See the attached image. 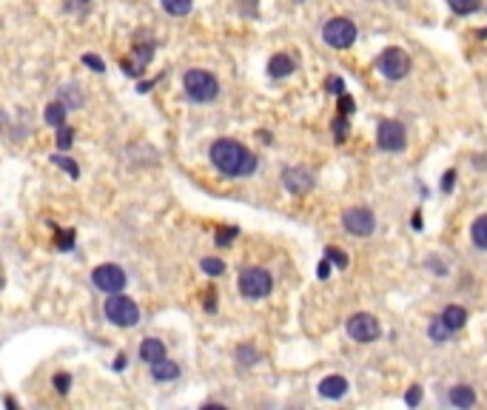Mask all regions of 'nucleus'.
<instances>
[{
  "instance_id": "nucleus-40",
  "label": "nucleus",
  "mask_w": 487,
  "mask_h": 410,
  "mask_svg": "<svg viewBox=\"0 0 487 410\" xmlns=\"http://www.w3.org/2000/svg\"><path fill=\"white\" fill-rule=\"evenodd\" d=\"M422 225H425L422 222V214H413V231H422Z\"/></svg>"
},
{
  "instance_id": "nucleus-16",
  "label": "nucleus",
  "mask_w": 487,
  "mask_h": 410,
  "mask_svg": "<svg viewBox=\"0 0 487 410\" xmlns=\"http://www.w3.org/2000/svg\"><path fill=\"white\" fill-rule=\"evenodd\" d=\"M448 399H451L453 407H473V404H476V393H473V388H467V385H456V388H451Z\"/></svg>"
},
{
  "instance_id": "nucleus-8",
  "label": "nucleus",
  "mask_w": 487,
  "mask_h": 410,
  "mask_svg": "<svg viewBox=\"0 0 487 410\" xmlns=\"http://www.w3.org/2000/svg\"><path fill=\"white\" fill-rule=\"evenodd\" d=\"M92 282H95V288L103 291V294H120L128 285V274L120 265L106 262V265H97L92 271Z\"/></svg>"
},
{
  "instance_id": "nucleus-5",
  "label": "nucleus",
  "mask_w": 487,
  "mask_h": 410,
  "mask_svg": "<svg viewBox=\"0 0 487 410\" xmlns=\"http://www.w3.org/2000/svg\"><path fill=\"white\" fill-rule=\"evenodd\" d=\"M345 327H348V337L359 345H371L382 337V325L373 313H353Z\"/></svg>"
},
{
  "instance_id": "nucleus-27",
  "label": "nucleus",
  "mask_w": 487,
  "mask_h": 410,
  "mask_svg": "<svg viewBox=\"0 0 487 410\" xmlns=\"http://www.w3.org/2000/svg\"><path fill=\"white\" fill-rule=\"evenodd\" d=\"M71 140H74V132H71L69 126H60V129H57V148H69Z\"/></svg>"
},
{
  "instance_id": "nucleus-2",
  "label": "nucleus",
  "mask_w": 487,
  "mask_h": 410,
  "mask_svg": "<svg viewBox=\"0 0 487 410\" xmlns=\"http://www.w3.org/2000/svg\"><path fill=\"white\" fill-rule=\"evenodd\" d=\"M183 89L191 103H214L219 97V80L205 69H188L183 74Z\"/></svg>"
},
{
  "instance_id": "nucleus-14",
  "label": "nucleus",
  "mask_w": 487,
  "mask_h": 410,
  "mask_svg": "<svg viewBox=\"0 0 487 410\" xmlns=\"http://www.w3.org/2000/svg\"><path fill=\"white\" fill-rule=\"evenodd\" d=\"M151 376L157 382H174L177 376H180V365L171 362V359H160V362L151 365Z\"/></svg>"
},
{
  "instance_id": "nucleus-25",
  "label": "nucleus",
  "mask_w": 487,
  "mask_h": 410,
  "mask_svg": "<svg viewBox=\"0 0 487 410\" xmlns=\"http://www.w3.org/2000/svg\"><path fill=\"white\" fill-rule=\"evenodd\" d=\"M52 385H55L57 393H69V390H71V376H69V374H55Z\"/></svg>"
},
{
  "instance_id": "nucleus-36",
  "label": "nucleus",
  "mask_w": 487,
  "mask_h": 410,
  "mask_svg": "<svg viewBox=\"0 0 487 410\" xmlns=\"http://www.w3.org/2000/svg\"><path fill=\"white\" fill-rule=\"evenodd\" d=\"M453 180H456V171L451 169V171L445 174V183H441V188H445V191H453Z\"/></svg>"
},
{
  "instance_id": "nucleus-35",
  "label": "nucleus",
  "mask_w": 487,
  "mask_h": 410,
  "mask_svg": "<svg viewBox=\"0 0 487 410\" xmlns=\"http://www.w3.org/2000/svg\"><path fill=\"white\" fill-rule=\"evenodd\" d=\"M237 231H240V228H228V231H223V234L217 236V242H219V245H226V242H231V236H237Z\"/></svg>"
},
{
  "instance_id": "nucleus-19",
  "label": "nucleus",
  "mask_w": 487,
  "mask_h": 410,
  "mask_svg": "<svg viewBox=\"0 0 487 410\" xmlns=\"http://www.w3.org/2000/svg\"><path fill=\"white\" fill-rule=\"evenodd\" d=\"M470 239L479 251H487V214L476 217L473 225H470Z\"/></svg>"
},
{
  "instance_id": "nucleus-32",
  "label": "nucleus",
  "mask_w": 487,
  "mask_h": 410,
  "mask_svg": "<svg viewBox=\"0 0 487 410\" xmlns=\"http://www.w3.org/2000/svg\"><path fill=\"white\" fill-rule=\"evenodd\" d=\"M405 402H408L411 407H416V404L422 402V388H419V385H413V388L408 390V396H405Z\"/></svg>"
},
{
  "instance_id": "nucleus-30",
  "label": "nucleus",
  "mask_w": 487,
  "mask_h": 410,
  "mask_svg": "<svg viewBox=\"0 0 487 410\" xmlns=\"http://www.w3.org/2000/svg\"><path fill=\"white\" fill-rule=\"evenodd\" d=\"M353 114V100L348 94H339V117H350Z\"/></svg>"
},
{
  "instance_id": "nucleus-11",
  "label": "nucleus",
  "mask_w": 487,
  "mask_h": 410,
  "mask_svg": "<svg viewBox=\"0 0 487 410\" xmlns=\"http://www.w3.org/2000/svg\"><path fill=\"white\" fill-rule=\"evenodd\" d=\"M282 183L291 194H305L308 188H311V174H308L305 169H288L282 174Z\"/></svg>"
},
{
  "instance_id": "nucleus-4",
  "label": "nucleus",
  "mask_w": 487,
  "mask_h": 410,
  "mask_svg": "<svg viewBox=\"0 0 487 410\" xmlns=\"http://www.w3.org/2000/svg\"><path fill=\"white\" fill-rule=\"evenodd\" d=\"M274 291V279L265 268H245L240 274V294L245 299H265Z\"/></svg>"
},
{
  "instance_id": "nucleus-1",
  "label": "nucleus",
  "mask_w": 487,
  "mask_h": 410,
  "mask_svg": "<svg viewBox=\"0 0 487 410\" xmlns=\"http://www.w3.org/2000/svg\"><path fill=\"white\" fill-rule=\"evenodd\" d=\"M208 160L226 177H251L256 171V154L237 140H217L208 148Z\"/></svg>"
},
{
  "instance_id": "nucleus-12",
  "label": "nucleus",
  "mask_w": 487,
  "mask_h": 410,
  "mask_svg": "<svg viewBox=\"0 0 487 410\" xmlns=\"http://www.w3.org/2000/svg\"><path fill=\"white\" fill-rule=\"evenodd\" d=\"M348 393V379L345 376H325L320 382V396L325 399H342Z\"/></svg>"
},
{
  "instance_id": "nucleus-17",
  "label": "nucleus",
  "mask_w": 487,
  "mask_h": 410,
  "mask_svg": "<svg viewBox=\"0 0 487 410\" xmlns=\"http://www.w3.org/2000/svg\"><path fill=\"white\" fill-rule=\"evenodd\" d=\"M441 319H445V325H448L451 331L456 334V331H462L465 322H467V311H465V308H459V305H451V308L441 311Z\"/></svg>"
},
{
  "instance_id": "nucleus-37",
  "label": "nucleus",
  "mask_w": 487,
  "mask_h": 410,
  "mask_svg": "<svg viewBox=\"0 0 487 410\" xmlns=\"http://www.w3.org/2000/svg\"><path fill=\"white\" fill-rule=\"evenodd\" d=\"M88 3H92V0H66L69 9H83V6H88Z\"/></svg>"
},
{
  "instance_id": "nucleus-28",
  "label": "nucleus",
  "mask_w": 487,
  "mask_h": 410,
  "mask_svg": "<svg viewBox=\"0 0 487 410\" xmlns=\"http://www.w3.org/2000/svg\"><path fill=\"white\" fill-rule=\"evenodd\" d=\"M325 257H328V260H331L336 268H345V265H348V257H345L339 248H328V251H325Z\"/></svg>"
},
{
  "instance_id": "nucleus-38",
  "label": "nucleus",
  "mask_w": 487,
  "mask_h": 410,
  "mask_svg": "<svg viewBox=\"0 0 487 410\" xmlns=\"http://www.w3.org/2000/svg\"><path fill=\"white\" fill-rule=\"evenodd\" d=\"M205 297H208V299H205V308H208V311H217V294H214V291H208Z\"/></svg>"
},
{
  "instance_id": "nucleus-26",
  "label": "nucleus",
  "mask_w": 487,
  "mask_h": 410,
  "mask_svg": "<svg viewBox=\"0 0 487 410\" xmlns=\"http://www.w3.org/2000/svg\"><path fill=\"white\" fill-rule=\"evenodd\" d=\"M52 160L57 162V166H60V169H66V171H69V177H71V180H77V177H80V169L74 166V162H71L69 157H52Z\"/></svg>"
},
{
  "instance_id": "nucleus-21",
  "label": "nucleus",
  "mask_w": 487,
  "mask_h": 410,
  "mask_svg": "<svg viewBox=\"0 0 487 410\" xmlns=\"http://www.w3.org/2000/svg\"><path fill=\"white\" fill-rule=\"evenodd\" d=\"M160 3L171 17H186L194 6V0H160Z\"/></svg>"
},
{
  "instance_id": "nucleus-15",
  "label": "nucleus",
  "mask_w": 487,
  "mask_h": 410,
  "mask_svg": "<svg viewBox=\"0 0 487 410\" xmlns=\"http://www.w3.org/2000/svg\"><path fill=\"white\" fill-rule=\"evenodd\" d=\"M66 114H69V106L63 100H55V103L46 106V111H43V120H46L49 126L60 129V126H66Z\"/></svg>"
},
{
  "instance_id": "nucleus-20",
  "label": "nucleus",
  "mask_w": 487,
  "mask_h": 410,
  "mask_svg": "<svg viewBox=\"0 0 487 410\" xmlns=\"http://www.w3.org/2000/svg\"><path fill=\"white\" fill-rule=\"evenodd\" d=\"M427 337H430L433 342H448V339L453 337V331H451V327L445 325V319L436 316V319L430 322V327H427Z\"/></svg>"
},
{
  "instance_id": "nucleus-6",
  "label": "nucleus",
  "mask_w": 487,
  "mask_h": 410,
  "mask_svg": "<svg viewBox=\"0 0 487 410\" xmlns=\"http://www.w3.org/2000/svg\"><path fill=\"white\" fill-rule=\"evenodd\" d=\"M322 37L331 49H350L357 40V23H350L348 17H334L322 26Z\"/></svg>"
},
{
  "instance_id": "nucleus-39",
  "label": "nucleus",
  "mask_w": 487,
  "mask_h": 410,
  "mask_svg": "<svg viewBox=\"0 0 487 410\" xmlns=\"http://www.w3.org/2000/svg\"><path fill=\"white\" fill-rule=\"evenodd\" d=\"M123 367H125V353H120L117 362H114V371H123Z\"/></svg>"
},
{
  "instance_id": "nucleus-7",
  "label": "nucleus",
  "mask_w": 487,
  "mask_h": 410,
  "mask_svg": "<svg viewBox=\"0 0 487 410\" xmlns=\"http://www.w3.org/2000/svg\"><path fill=\"white\" fill-rule=\"evenodd\" d=\"M376 69L382 77L387 80H402L411 74V57L402 52V49H385L379 57H376Z\"/></svg>"
},
{
  "instance_id": "nucleus-3",
  "label": "nucleus",
  "mask_w": 487,
  "mask_h": 410,
  "mask_svg": "<svg viewBox=\"0 0 487 410\" xmlns=\"http://www.w3.org/2000/svg\"><path fill=\"white\" fill-rule=\"evenodd\" d=\"M103 313L111 325L117 327H135L140 322V308L137 302L131 299V297H123L120 294H106V302H103Z\"/></svg>"
},
{
  "instance_id": "nucleus-31",
  "label": "nucleus",
  "mask_w": 487,
  "mask_h": 410,
  "mask_svg": "<svg viewBox=\"0 0 487 410\" xmlns=\"http://www.w3.org/2000/svg\"><path fill=\"white\" fill-rule=\"evenodd\" d=\"M345 120H348V117H339V120L334 122V132H336V143H345V137H348V126H345Z\"/></svg>"
},
{
  "instance_id": "nucleus-29",
  "label": "nucleus",
  "mask_w": 487,
  "mask_h": 410,
  "mask_svg": "<svg viewBox=\"0 0 487 410\" xmlns=\"http://www.w3.org/2000/svg\"><path fill=\"white\" fill-rule=\"evenodd\" d=\"M83 63L92 69V71H106V63H103L97 55H83Z\"/></svg>"
},
{
  "instance_id": "nucleus-33",
  "label": "nucleus",
  "mask_w": 487,
  "mask_h": 410,
  "mask_svg": "<svg viewBox=\"0 0 487 410\" xmlns=\"http://www.w3.org/2000/svg\"><path fill=\"white\" fill-rule=\"evenodd\" d=\"M325 89H334V94H342V92H345V83H342L339 77H331L328 83H325Z\"/></svg>"
},
{
  "instance_id": "nucleus-22",
  "label": "nucleus",
  "mask_w": 487,
  "mask_h": 410,
  "mask_svg": "<svg viewBox=\"0 0 487 410\" xmlns=\"http://www.w3.org/2000/svg\"><path fill=\"white\" fill-rule=\"evenodd\" d=\"M448 6L456 15H473V12L481 9V0H448Z\"/></svg>"
},
{
  "instance_id": "nucleus-13",
  "label": "nucleus",
  "mask_w": 487,
  "mask_h": 410,
  "mask_svg": "<svg viewBox=\"0 0 487 410\" xmlns=\"http://www.w3.org/2000/svg\"><path fill=\"white\" fill-rule=\"evenodd\" d=\"M140 359H143L146 365H154V362L165 359V345H163L160 339H154V337L143 339V342H140Z\"/></svg>"
},
{
  "instance_id": "nucleus-18",
  "label": "nucleus",
  "mask_w": 487,
  "mask_h": 410,
  "mask_svg": "<svg viewBox=\"0 0 487 410\" xmlns=\"http://www.w3.org/2000/svg\"><path fill=\"white\" fill-rule=\"evenodd\" d=\"M294 69H296V63L288 55H274L271 63H268V74L271 77H288V74H294Z\"/></svg>"
},
{
  "instance_id": "nucleus-10",
  "label": "nucleus",
  "mask_w": 487,
  "mask_h": 410,
  "mask_svg": "<svg viewBox=\"0 0 487 410\" xmlns=\"http://www.w3.org/2000/svg\"><path fill=\"white\" fill-rule=\"evenodd\" d=\"M342 225L353 236H371L373 228H376V217L368 208H362V205H357V208H348L342 214Z\"/></svg>"
},
{
  "instance_id": "nucleus-23",
  "label": "nucleus",
  "mask_w": 487,
  "mask_h": 410,
  "mask_svg": "<svg viewBox=\"0 0 487 410\" xmlns=\"http://www.w3.org/2000/svg\"><path fill=\"white\" fill-rule=\"evenodd\" d=\"M200 268L208 274V276H219V274H226V262L223 260H217V257H205L200 262Z\"/></svg>"
},
{
  "instance_id": "nucleus-24",
  "label": "nucleus",
  "mask_w": 487,
  "mask_h": 410,
  "mask_svg": "<svg viewBox=\"0 0 487 410\" xmlns=\"http://www.w3.org/2000/svg\"><path fill=\"white\" fill-rule=\"evenodd\" d=\"M237 359H240L242 365H254V362L259 359V353H256V351H254L251 345H242V348L237 351Z\"/></svg>"
},
{
  "instance_id": "nucleus-34",
  "label": "nucleus",
  "mask_w": 487,
  "mask_h": 410,
  "mask_svg": "<svg viewBox=\"0 0 487 410\" xmlns=\"http://www.w3.org/2000/svg\"><path fill=\"white\" fill-rule=\"evenodd\" d=\"M317 276H320V279H328V276H331V260H328V257H325V260L320 262V268H317Z\"/></svg>"
},
{
  "instance_id": "nucleus-9",
  "label": "nucleus",
  "mask_w": 487,
  "mask_h": 410,
  "mask_svg": "<svg viewBox=\"0 0 487 410\" xmlns=\"http://www.w3.org/2000/svg\"><path fill=\"white\" fill-rule=\"evenodd\" d=\"M376 143L382 151H402L408 146V132L402 122H396V120H382L379 122V129H376Z\"/></svg>"
}]
</instances>
